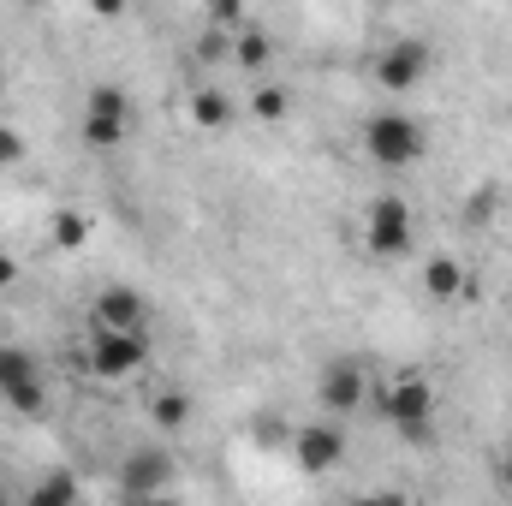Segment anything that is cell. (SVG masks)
I'll return each instance as SVG.
<instances>
[{
	"mask_svg": "<svg viewBox=\"0 0 512 506\" xmlns=\"http://www.w3.org/2000/svg\"><path fill=\"white\" fill-rule=\"evenodd\" d=\"M364 149H370V161H376V167L405 173V167H417V161H423V126H417L411 114H399V108L370 114V120H364Z\"/></svg>",
	"mask_w": 512,
	"mask_h": 506,
	"instance_id": "obj_1",
	"label": "cell"
},
{
	"mask_svg": "<svg viewBox=\"0 0 512 506\" xmlns=\"http://www.w3.org/2000/svg\"><path fill=\"white\" fill-rule=\"evenodd\" d=\"M149 364V334L143 328H96L90 352H84V370L102 381H126Z\"/></svg>",
	"mask_w": 512,
	"mask_h": 506,
	"instance_id": "obj_2",
	"label": "cell"
},
{
	"mask_svg": "<svg viewBox=\"0 0 512 506\" xmlns=\"http://www.w3.org/2000/svg\"><path fill=\"white\" fill-rule=\"evenodd\" d=\"M364 251L382 256V262H399V256L411 251V203L399 191H387V197L370 203V215H364Z\"/></svg>",
	"mask_w": 512,
	"mask_h": 506,
	"instance_id": "obj_3",
	"label": "cell"
},
{
	"mask_svg": "<svg viewBox=\"0 0 512 506\" xmlns=\"http://www.w3.org/2000/svg\"><path fill=\"white\" fill-rule=\"evenodd\" d=\"M286 447H292L298 471H310V477H328V471L346 459V429H340V417H316V423H298Z\"/></svg>",
	"mask_w": 512,
	"mask_h": 506,
	"instance_id": "obj_4",
	"label": "cell"
},
{
	"mask_svg": "<svg viewBox=\"0 0 512 506\" xmlns=\"http://www.w3.org/2000/svg\"><path fill=\"white\" fill-rule=\"evenodd\" d=\"M382 417L393 423V429H411V435H423L429 429V417H435V381L423 376H393L382 387Z\"/></svg>",
	"mask_w": 512,
	"mask_h": 506,
	"instance_id": "obj_5",
	"label": "cell"
},
{
	"mask_svg": "<svg viewBox=\"0 0 512 506\" xmlns=\"http://www.w3.org/2000/svg\"><path fill=\"white\" fill-rule=\"evenodd\" d=\"M126 131H131V96L120 84H96L90 102H84V143L114 149V143H126Z\"/></svg>",
	"mask_w": 512,
	"mask_h": 506,
	"instance_id": "obj_6",
	"label": "cell"
},
{
	"mask_svg": "<svg viewBox=\"0 0 512 506\" xmlns=\"http://www.w3.org/2000/svg\"><path fill=\"white\" fill-rule=\"evenodd\" d=\"M316 399H322L328 417H352V411H364V399H370V376H364V364H358V358H328L322 376H316Z\"/></svg>",
	"mask_w": 512,
	"mask_h": 506,
	"instance_id": "obj_7",
	"label": "cell"
},
{
	"mask_svg": "<svg viewBox=\"0 0 512 506\" xmlns=\"http://www.w3.org/2000/svg\"><path fill=\"white\" fill-rule=\"evenodd\" d=\"M376 84L393 90V96H405V90H417L423 78H429V42H417V36H399V42H387L382 54H376Z\"/></svg>",
	"mask_w": 512,
	"mask_h": 506,
	"instance_id": "obj_8",
	"label": "cell"
},
{
	"mask_svg": "<svg viewBox=\"0 0 512 506\" xmlns=\"http://www.w3.org/2000/svg\"><path fill=\"white\" fill-rule=\"evenodd\" d=\"M90 322H96V328H143V322H149V304H143V292H131V286H102L96 304H90Z\"/></svg>",
	"mask_w": 512,
	"mask_h": 506,
	"instance_id": "obj_9",
	"label": "cell"
},
{
	"mask_svg": "<svg viewBox=\"0 0 512 506\" xmlns=\"http://www.w3.org/2000/svg\"><path fill=\"white\" fill-rule=\"evenodd\" d=\"M161 483H167V459L155 453V447H143V453H131L126 465H120V489L126 495H161Z\"/></svg>",
	"mask_w": 512,
	"mask_h": 506,
	"instance_id": "obj_10",
	"label": "cell"
},
{
	"mask_svg": "<svg viewBox=\"0 0 512 506\" xmlns=\"http://www.w3.org/2000/svg\"><path fill=\"white\" fill-rule=\"evenodd\" d=\"M423 292L429 298H459L465 292V262L459 256H429L423 262Z\"/></svg>",
	"mask_w": 512,
	"mask_h": 506,
	"instance_id": "obj_11",
	"label": "cell"
},
{
	"mask_svg": "<svg viewBox=\"0 0 512 506\" xmlns=\"http://www.w3.org/2000/svg\"><path fill=\"white\" fill-rule=\"evenodd\" d=\"M233 60H239L245 72H268L274 42H268V30H262V24H239V30H233Z\"/></svg>",
	"mask_w": 512,
	"mask_h": 506,
	"instance_id": "obj_12",
	"label": "cell"
},
{
	"mask_svg": "<svg viewBox=\"0 0 512 506\" xmlns=\"http://www.w3.org/2000/svg\"><path fill=\"white\" fill-rule=\"evenodd\" d=\"M191 126L227 131V126H233V102H227L221 90H197V96H191Z\"/></svg>",
	"mask_w": 512,
	"mask_h": 506,
	"instance_id": "obj_13",
	"label": "cell"
},
{
	"mask_svg": "<svg viewBox=\"0 0 512 506\" xmlns=\"http://www.w3.org/2000/svg\"><path fill=\"white\" fill-rule=\"evenodd\" d=\"M18 417H42L48 411V387H42V376H24V381H12L6 393H0Z\"/></svg>",
	"mask_w": 512,
	"mask_h": 506,
	"instance_id": "obj_14",
	"label": "cell"
},
{
	"mask_svg": "<svg viewBox=\"0 0 512 506\" xmlns=\"http://www.w3.org/2000/svg\"><path fill=\"white\" fill-rule=\"evenodd\" d=\"M48 239H54L60 251H78V245L90 239V215H78V209H60V215H54V227H48Z\"/></svg>",
	"mask_w": 512,
	"mask_h": 506,
	"instance_id": "obj_15",
	"label": "cell"
},
{
	"mask_svg": "<svg viewBox=\"0 0 512 506\" xmlns=\"http://www.w3.org/2000/svg\"><path fill=\"white\" fill-rule=\"evenodd\" d=\"M149 417H155V429H185L191 423V393H155Z\"/></svg>",
	"mask_w": 512,
	"mask_h": 506,
	"instance_id": "obj_16",
	"label": "cell"
},
{
	"mask_svg": "<svg viewBox=\"0 0 512 506\" xmlns=\"http://www.w3.org/2000/svg\"><path fill=\"white\" fill-rule=\"evenodd\" d=\"M24 376H36V358H30L24 346H0V393H6L12 381H24Z\"/></svg>",
	"mask_w": 512,
	"mask_h": 506,
	"instance_id": "obj_17",
	"label": "cell"
},
{
	"mask_svg": "<svg viewBox=\"0 0 512 506\" xmlns=\"http://www.w3.org/2000/svg\"><path fill=\"white\" fill-rule=\"evenodd\" d=\"M251 114L262 120V126H280L286 120V90H274V84H262L251 96Z\"/></svg>",
	"mask_w": 512,
	"mask_h": 506,
	"instance_id": "obj_18",
	"label": "cell"
},
{
	"mask_svg": "<svg viewBox=\"0 0 512 506\" xmlns=\"http://www.w3.org/2000/svg\"><path fill=\"white\" fill-rule=\"evenodd\" d=\"M233 54V36H227V24H209L203 36H197V60H227Z\"/></svg>",
	"mask_w": 512,
	"mask_h": 506,
	"instance_id": "obj_19",
	"label": "cell"
},
{
	"mask_svg": "<svg viewBox=\"0 0 512 506\" xmlns=\"http://www.w3.org/2000/svg\"><path fill=\"white\" fill-rule=\"evenodd\" d=\"M72 495H78V483H72V477H48V483H36V489H30V501H36V506L72 501Z\"/></svg>",
	"mask_w": 512,
	"mask_h": 506,
	"instance_id": "obj_20",
	"label": "cell"
},
{
	"mask_svg": "<svg viewBox=\"0 0 512 506\" xmlns=\"http://www.w3.org/2000/svg\"><path fill=\"white\" fill-rule=\"evenodd\" d=\"M209 24L239 30V24H245V0H209Z\"/></svg>",
	"mask_w": 512,
	"mask_h": 506,
	"instance_id": "obj_21",
	"label": "cell"
},
{
	"mask_svg": "<svg viewBox=\"0 0 512 506\" xmlns=\"http://www.w3.org/2000/svg\"><path fill=\"white\" fill-rule=\"evenodd\" d=\"M24 161V137H18V126H0V167H18Z\"/></svg>",
	"mask_w": 512,
	"mask_h": 506,
	"instance_id": "obj_22",
	"label": "cell"
},
{
	"mask_svg": "<svg viewBox=\"0 0 512 506\" xmlns=\"http://www.w3.org/2000/svg\"><path fill=\"white\" fill-rule=\"evenodd\" d=\"M251 435L262 441V447H274V441H280L286 429H280V417H262V423H251ZM286 441H292V435H286Z\"/></svg>",
	"mask_w": 512,
	"mask_h": 506,
	"instance_id": "obj_23",
	"label": "cell"
},
{
	"mask_svg": "<svg viewBox=\"0 0 512 506\" xmlns=\"http://www.w3.org/2000/svg\"><path fill=\"white\" fill-rule=\"evenodd\" d=\"M12 286H18V262L0 251V292H12Z\"/></svg>",
	"mask_w": 512,
	"mask_h": 506,
	"instance_id": "obj_24",
	"label": "cell"
},
{
	"mask_svg": "<svg viewBox=\"0 0 512 506\" xmlns=\"http://www.w3.org/2000/svg\"><path fill=\"white\" fill-rule=\"evenodd\" d=\"M126 6H131V0H90V12H96V18H120Z\"/></svg>",
	"mask_w": 512,
	"mask_h": 506,
	"instance_id": "obj_25",
	"label": "cell"
},
{
	"mask_svg": "<svg viewBox=\"0 0 512 506\" xmlns=\"http://www.w3.org/2000/svg\"><path fill=\"white\" fill-rule=\"evenodd\" d=\"M501 483H507V489H512V441H507V447H501Z\"/></svg>",
	"mask_w": 512,
	"mask_h": 506,
	"instance_id": "obj_26",
	"label": "cell"
}]
</instances>
